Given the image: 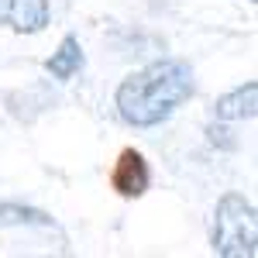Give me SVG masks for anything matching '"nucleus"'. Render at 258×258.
I'll use <instances>...</instances> for the list:
<instances>
[{
	"mask_svg": "<svg viewBox=\"0 0 258 258\" xmlns=\"http://www.w3.org/2000/svg\"><path fill=\"white\" fill-rule=\"evenodd\" d=\"M83 66V52H80V41H76V35H66L59 45V52H52V59L45 62V69L55 76V80H73L76 73H80Z\"/></svg>",
	"mask_w": 258,
	"mask_h": 258,
	"instance_id": "nucleus-6",
	"label": "nucleus"
},
{
	"mask_svg": "<svg viewBox=\"0 0 258 258\" xmlns=\"http://www.w3.org/2000/svg\"><path fill=\"white\" fill-rule=\"evenodd\" d=\"M114 189H117L120 197H141L145 189H148V182H152V172H148V162L141 152L135 148H127V152H120L117 165H114Z\"/></svg>",
	"mask_w": 258,
	"mask_h": 258,
	"instance_id": "nucleus-4",
	"label": "nucleus"
},
{
	"mask_svg": "<svg viewBox=\"0 0 258 258\" xmlns=\"http://www.w3.org/2000/svg\"><path fill=\"white\" fill-rule=\"evenodd\" d=\"M214 251L220 258H255L258 255L255 207L241 193L220 197L217 214H214Z\"/></svg>",
	"mask_w": 258,
	"mask_h": 258,
	"instance_id": "nucleus-2",
	"label": "nucleus"
},
{
	"mask_svg": "<svg viewBox=\"0 0 258 258\" xmlns=\"http://www.w3.org/2000/svg\"><path fill=\"white\" fill-rule=\"evenodd\" d=\"M214 110L220 120H244V117L251 120L258 114V83H244L234 93H224Z\"/></svg>",
	"mask_w": 258,
	"mask_h": 258,
	"instance_id": "nucleus-5",
	"label": "nucleus"
},
{
	"mask_svg": "<svg viewBox=\"0 0 258 258\" xmlns=\"http://www.w3.org/2000/svg\"><path fill=\"white\" fill-rule=\"evenodd\" d=\"M0 224H48V217L41 210H31V207L0 203Z\"/></svg>",
	"mask_w": 258,
	"mask_h": 258,
	"instance_id": "nucleus-7",
	"label": "nucleus"
},
{
	"mask_svg": "<svg viewBox=\"0 0 258 258\" xmlns=\"http://www.w3.org/2000/svg\"><path fill=\"white\" fill-rule=\"evenodd\" d=\"M48 24V0H0V28L35 35Z\"/></svg>",
	"mask_w": 258,
	"mask_h": 258,
	"instance_id": "nucleus-3",
	"label": "nucleus"
},
{
	"mask_svg": "<svg viewBox=\"0 0 258 258\" xmlns=\"http://www.w3.org/2000/svg\"><path fill=\"white\" fill-rule=\"evenodd\" d=\"M193 97V73L179 59H162L145 66L117 86V110L135 127L162 124L179 103Z\"/></svg>",
	"mask_w": 258,
	"mask_h": 258,
	"instance_id": "nucleus-1",
	"label": "nucleus"
}]
</instances>
